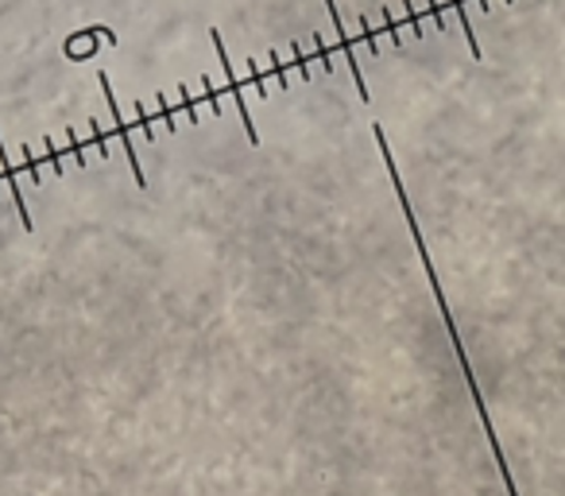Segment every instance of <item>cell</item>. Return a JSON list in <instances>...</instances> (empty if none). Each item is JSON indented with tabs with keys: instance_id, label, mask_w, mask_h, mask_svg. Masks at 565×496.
<instances>
[{
	"instance_id": "obj_1",
	"label": "cell",
	"mask_w": 565,
	"mask_h": 496,
	"mask_svg": "<svg viewBox=\"0 0 565 496\" xmlns=\"http://www.w3.org/2000/svg\"><path fill=\"white\" fill-rule=\"evenodd\" d=\"M454 9L461 12V32H465V40H469V51L480 59V43H477V35H472V24H469V12H465V0H454Z\"/></svg>"
}]
</instances>
